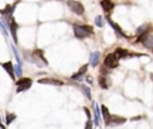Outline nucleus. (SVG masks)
<instances>
[{
    "mask_svg": "<svg viewBox=\"0 0 153 129\" xmlns=\"http://www.w3.org/2000/svg\"><path fill=\"white\" fill-rule=\"evenodd\" d=\"M81 88H82L84 93L86 94V98H87V99H91V93H90V88H88V87H86L85 85H84V86H81Z\"/></svg>",
    "mask_w": 153,
    "mask_h": 129,
    "instance_id": "nucleus-21",
    "label": "nucleus"
},
{
    "mask_svg": "<svg viewBox=\"0 0 153 129\" xmlns=\"http://www.w3.org/2000/svg\"><path fill=\"white\" fill-rule=\"evenodd\" d=\"M99 59H100V53L99 51H93L91 54V57H90V63L92 67H96L99 62Z\"/></svg>",
    "mask_w": 153,
    "mask_h": 129,
    "instance_id": "nucleus-10",
    "label": "nucleus"
},
{
    "mask_svg": "<svg viewBox=\"0 0 153 129\" xmlns=\"http://www.w3.org/2000/svg\"><path fill=\"white\" fill-rule=\"evenodd\" d=\"M13 69H14V74L16 75H18V76L22 75V66L16 64V66H13Z\"/></svg>",
    "mask_w": 153,
    "mask_h": 129,
    "instance_id": "nucleus-20",
    "label": "nucleus"
},
{
    "mask_svg": "<svg viewBox=\"0 0 153 129\" xmlns=\"http://www.w3.org/2000/svg\"><path fill=\"white\" fill-rule=\"evenodd\" d=\"M16 113H10V112H7L6 113V117H5V121H6V125H10L14 119H16Z\"/></svg>",
    "mask_w": 153,
    "mask_h": 129,
    "instance_id": "nucleus-15",
    "label": "nucleus"
},
{
    "mask_svg": "<svg viewBox=\"0 0 153 129\" xmlns=\"http://www.w3.org/2000/svg\"><path fill=\"white\" fill-rule=\"evenodd\" d=\"M151 78H152V80H153V74H151Z\"/></svg>",
    "mask_w": 153,
    "mask_h": 129,
    "instance_id": "nucleus-27",
    "label": "nucleus"
},
{
    "mask_svg": "<svg viewBox=\"0 0 153 129\" xmlns=\"http://www.w3.org/2000/svg\"><path fill=\"white\" fill-rule=\"evenodd\" d=\"M16 85L18 86L17 93H19V92H23V91L29 90L31 87V85H32V80L30 78H22V79H19V80L16 81Z\"/></svg>",
    "mask_w": 153,
    "mask_h": 129,
    "instance_id": "nucleus-2",
    "label": "nucleus"
},
{
    "mask_svg": "<svg viewBox=\"0 0 153 129\" xmlns=\"http://www.w3.org/2000/svg\"><path fill=\"white\" fill-rule=\"evenodd\" d=\"M94 23H96L97 26L102 27V26H103V18H102V16H97L96 19H94Z\"/></svg>",
    "mask_w": 153,
    "mask_h": 129,
    "instance_id": "nucleus-19",
    "label": "nucleus"
},
{
    "mask_svg": "<svg viewBox=\"0 0 153 129\" xmlns=\"http://www.w3.org/2000/svg\"><path fill=\"white\" fill-rule=\"evenodd\" d=\"M115 55H116V57H117V59L124 57V56L127 55V50H124V49H122V48H118V49H116V50H115Z\"/></svg>",
    "mask_w": 153,
    "mask_h": 129,
    "instance_id": "nucleus-16",
    "label": "nucleus"
},
{
    "mask_svg": "<svg viewBox=\"0 0 153 129\" xmlns=\"http://www.w3.org/2000/svg\"><path fill=\"white\" fill-rule=\"evenodd\" d=\"M7 25H8V29H10V31H11V35H12V37H13V39H14V43H17V42H18V41H17V27H18V25H17L16 20H14L13 18H11Z\"/></svg>",
    "mask_w": 153,
    "mask_h": 129,
    "instance_id": "nucleus-5",
    "label": "nucleus"
},
{
    "mask_svg": "<svg viewBox=\"0 0 153 129\" xmlns=\"http://www.w3.org/2000/svg\"><path fill=\"white\" fill-rule=\"evenodd\" d=\"M99 121H100V112H99V108L97 104H94V124L99 125Z\"/></svg>",
    "mask_w": 153,
    "mask_h": 129,
    "instance_id": "nucleus-13",
    "label": "nucleus"
},
{
    "mask_svg": "<svg viewBox=\"0 0 153 129\" xmlns=\"http://www.w3.org/2000/svg\"><path fill=\"white\" fill-rule=\"evenodd\" d=\"M2 67H4L5 72L10 75V78H11L12 80H14V79H16V74H14V69H13V63H12L11 61H7V62L2 63Z\"/></svg>",
    "mask_w": 153,
    "mask_h": 129,
    "instance_id": "nucleus-6",
    "label": "nucleus"
},
{
    "mask_svg": "<svg viewBox=\"0 0 153 129\" xmlns=\"http://www.w3.org/2000/svg\"><path fill=\"white\" fill-rule=\"evenodd\" d=\"M104 64L109 68H115L118 64V59L116 57L115 54H109V55H106V57L104 60Z\"/></svg>",
    "mask_w": 153,
    "mask_h": 129,
    "instance_id": "nucleus-4",
    "label": "nucleus"
},
{
    "mask_svg": "<svg viewBox=\"0 0 153 129\" xmlns=\"http://www.w3.org/2000/svg\"><path fill=\"white\" fill-rule=\"evenodd\" d=\"M99 85H100V87H102V88H106V87H108L105 78H103V76H100V78H99Z\"/></svg>",
    "mask_w": 153,
    "mask_h": 129,
    "instance_id": "nucleus-22",
    "label": "nucleus"
},
{
    "mask_svg": "<svg viewBox=\"0 0 153 129\" xmlns=\"http://www.w3.org/2000/svg\"><path fill=\"white\" fill-rule=\"evenodd\" d=\"M74 35L78 38H85L92 32L91 26H81V25H74Z\"/></svg>",
    "mask_w": 153,
    "mask_h": 129,
    "instance_id": "nucleus-1",
    "label": "nucleus"
},
{
    "mask_svg": "<svg viewBox=\"0 0 153 129\" xmlns=\"http://www.w3.org/2000/svg\"><path fill=\"white\" fill-rule=\"evenodd\" d=\"M102 115H103V119H104V122H105V124H108V122H109V119H110V112H109V109L105 106V105H103L102 106Z\"/></svg>",
    "mask_w": 153,
    "mask_h": 129,
    "instance_id": "nucleus-11",
    "label": "nucleus"
},
{
    "mask_svg": "<svg viewBox=\"0 0 153 129\" xmlns=\"http://www.w3.org/2000/svg\"><path fill=\"white\" fill-rule=\"evenodd\" d=\"M67 5H68V7L71 8V11L73 12V13H75V14H78V16H82L84 14V6L81 5V2H79V1H68L67 2Z\"/></svg>",
    "mask_w": 153,
    "mask_h": 129,
    "instance_id": "nucleus-3",
    "label": "nucleus"
},
{
    "mask_svg": "<svg viewBox=\"0 0 153 129\" xmlns=\"http://www.w3.org/2000/svg\"><path fill=\"white\" fill-rule=\"evenodd\" d=\"M124 122H126V118L115 116V117H110V119H109V122H108V125L116 127V125H121V124H123Z\"/></svg>",
    "mask_w": 153,
    "mask_h": 129,
    "instance_id": "nucleus-9",
    "label": "nucleus"
},
{
    "mask_svg": "<svg viewBox=\"0 0 153 129\" xmlns=\"http://www.w3.org/2000/svg\"><path fill=\"white\" fill-rule=\"evenodd\" d=\"M12 50H13V54H14V56H16L17 63H18L19 66H22V59H20V56H19V54H18V50L16 49V47H14V45H12Z\"/></svg>",
    "mask_w": 153,
    "mask_h": 129,
    "instance_id": "nucleus-17",
    "label": "nucleus"
},
{
    "mask_svg": "<svg viewBox=\"0 0 153 129\" xmlns=\"http://www.w3.org/2000/svg\"><path fill=\"white\" fill-rule=\"evenodd\" d=\"M85 129H92V122L88 119L87 121V123H86V125H85Z\"/></svg>",
    "mask_w": 153,
    "mask_h": 129,
    "instance_id": "nucleus-24",
    "label": "nucleus"
},
{
    "mask_svg": "<svg viewBox=\"0 0 153 129\" xmlns=\"http://www.w3.org/2000/svg\"><path fill=\"white\" fill-rule=\"evenodd\" d=\"M0 26H1L2 31H4V33H5V35H7V32H8V27H7V26H6L1 20H0Z\"/></svg>",
    "mask_w": 153,
    "mask_h": 129,
    "instance_id": "nucleus-23",
    "label": "nucleus"
},
{
    "mask_svg": "<svg viewBox=\"0 0 153 129\" xmlns=\"http://www.w3.org/2000/svg\"><path fill=\"white\" fill-rule=\"evenodd\" d=\"M84 110H85V112H86V115H87V117H88V119H90V117H91V115H90V111H88L86 108H85Z\"/></svg>",
    "mask_w": 153,
    "mask_h": 129,
    "instance_id": "nucleus-25",
    "label": "nucleus"
},
{
    "mask_svg": "<svg viewBox=\"0 0 153 129\" xmlns=\"http://www.w3.org/2000/svg\"><path fill=\"white\" fill-rule=\"evenodd\" d=\"M0 128H1V129H5V127H4V124L1 123V119H0Z\"/></svg>",
    "mask_w": 153,
    "mask_h": 129,
    "instance_id": "nucleus-26",
    "label": "nucleus"
},
{
    "mask_svg": "<svg viewBox=\"0 0 153 129\" xmlns=\"http://www.w3.org/2000/svg\"><path fill=\"white\" fill-rule=\"evenodd\" d=\"M100 5L105 11H111L114 8V2L111 0H102Z\"/></svg>",
    "mask_w": 153,
    "mask_h": 129,
    "instance_id": "nucleus-12",
    "label": "nucleus"
},
{
    "mask_svg": "<svg viewBox=\"0 0 153 129\" xmlns=\"http://www.w3.org/2000/svg\"><path fill=\"white\" fill-rule=\"evenodd\" d=\"M86 69H87V64L82 66V67L80 68V70H79L76 74H74V75L72 76V79H73V80H79V79H80V76H81V75H82V74L86 72Z\"/></svg>",
    "mask_w": 153,
    "mask_h": 129,
    "instance_id": "nucleus-14",
    "label": "nucleus"
},
{
    "mask_svg": "<svg viewBox=\"0 0 153 129\" xmlns=\"http://www.w3.org/2000/svg\"><path fill=\"white\" fill-rule=\"evenodd\" d=\"M140 41L146 48H153V36L152 35H145V36L140 37Z\"/></svg>",
    "mask_w": 153,
    "mask_h": 129,
    "instance_id": "nucleus-8",
    "label": "nucleus"
},
{
    "mask_svg": "<svg viewBox=\"0 0 153 129\" xmlns=\"http://www.w3.org/2000/svg\"><path fill=\"white\" fill-rule=\"evenodd\" d=\"M39 84H45V85H55V86H61L62 81L57 80V79H53V78H42L38 79Z\"/></svg>",
    "mask_w": 153,
    "mask_h": 129,
    "instance_id": "nucleus-7",
    "label": "nucleus"
},
{
    "mask_svg": "<svg viewBox=\"0 0 153 129\" xmlns=\"http://www.w3.org/2000/svg\"><path fill=\"white\" fill-rule=\"evenodd\" d=\"M109 23H110V25H111V26H112V27L116 30V32H117L118 35H121V36H124V33H123V32H122V30L118 27V25H116V24H115L114 22H111V20H109Z\"/></svg>",
    "mask_w": 153,
    "mask_h": 129,
    "instance_id": "nucleus-18",
    "label": "nucleus"
}]
</instances>
